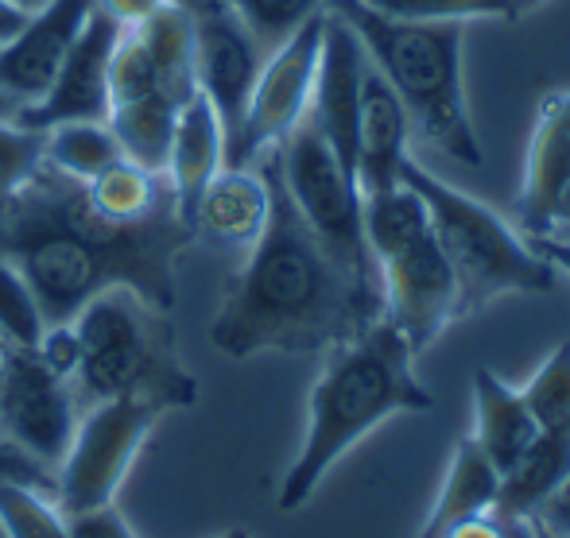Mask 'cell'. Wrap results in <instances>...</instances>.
Returning <instances> with one entry per match:
<instances>
[{
  "mask_svg": "<svg viewBox=\"0 0 570 538\" xmlns=\"http://www.w3.org/2000/svg\"><path fill=\"white\" fill-rule=\"evenodd\" d=\"M195 240L175 198L132 225L106 221L78 179L39 163L0 202V256L16 263L39 302L43 326L75 315L106 287H132L159 310L175 307V256Z\"/></svg>",
  "mask_w": 570,
  "mask_h": 538,
  "instance_id": "6da1fadb",
  "label": "cell"
},
{
  "mask_svg": "<svg viewBox=\"0 0 570 538\" xmlns=\"http://www.w3.org/2000/svg\"><path fill=\"white\" fill-rule=\"evenodd\" d=\"M256 167L268 179L272 213L222 299L210 341L233 360L331 352L384 318L381 279L353 271L315 237L279 182L276 151H264Z\"/></svg>",
  "mask_w": 570,
  "mask_h": 538,
  "instance_id": "7a4b0ae2",
  "label": "cell"
},
{
  "mask_svg": "<svg viewBox=\"0 0 570 538\" xmlns=\"http://www.w3.org/2000/svg\"><path fill=\"white\" fill-rule=\"evenodd\" d=\"M435 396L415 376V349L389 318L331 349L307 404V434L279 480L276 508L299 511L326 472L381 422L407 411H431Z\"/></svg>",
  "mask_w": 570,
  "mask_h": 538,
  "instance_id": "3957f363",
  "label": "cell"
},
{
  "mask_svg": "<svg viewBox=\"0 0 570 538\" xmlns=\"http://www.w3.org/2000/svg\"><path fill=\"white\" fill-rule=\"evenodd\" d=\"M365 47L376 74L396 90L400 106L407 109L412 132H420L431 148L451 156L454 163L481 167L478 128L465 106L462 47L465 23H407L365 8L361 0H326Z\"/></svg>",
  "mask_w": 570,
  "mask_h": 538,
  "instance_id": "277c9868",
  "label": "cell"
},
{
  "mask_svg": "<svg viewBox=\"0 0 570 538\" xmlns=\"http://www.w3.org/2000/svg\"><path fill=\"white\" fill-rule=\"evenodd\" d=\"M82 357L75 368L78 404L106 399H144L159 411L198 404V380L179 365L167 310L140 291L117 283L94 295L75 315Z\"/></svg>",
  "mask_w": 570,
  "mask_h": 538,
  "instance_id": "5b68a950",
  "label": "cell"
},
{
  "mask_svg": "<svg viewBox=\"0 0 570 538\" xmlns=\"http://www.w3.org/2000/svg\"><path fill=\"white\" fill-rule=\"evenodd\" d=\"M400 182L412 187L428 206L431 232L458 287V322L504 295H543L556 287V268L485 202L462 195L412 156L400 171Z\"/></svg>",
  "mask_w": 570,
  "mask_h": 538,
  "instance_id": "8992f818",
  "label": "cell"
},
{
  "mask_svg": "<svg viewBox=\"0 0 570 538\" xmlns=\"http://www.w3.org/2000/svg\"><path fill=\"white\" fill-rule=\"evenodd\" d=\"M361 225L365 245L381 276L384 318L407 337L420 357L428 345L458 322V287L443 248L431 232L428 206L412 187L361 195Z\"/></svg>",
  "mask_w": 570,
  "mask_h": 538,
  "instance_id": "52a82bcc",
  "label": "cell"
},
{
  "mask_svg": "<svg viewBox=\"0 0 570 538\" xmlns=\"http://www.w3.org/2000/svg\"><path fill=\"white\" fill-rule=\"evenodd\" d=\"M272 151H276L279 182H284L287 198L303 221L315 229V237L353 271L381 279L365 245V225H361V187L334 156L326 136L318 132L315 117L307 112Z\"/></svg>",
  "mask_w": 570,
  "mask_h": 538,
  "instance_id": "ba28073f",
  "label": "cell"
},
{
  "mask_svg": "<svg viewBox=\"0 0 570 538\" xmlns=\"http://www.w3.org/2000/svg\"><path fill=\"white\" fill-rule=\"evenodd\" d=\"M164 415L167 411L144 399H106L82 407L67 457L55 469V504L62 516L114 504L144 441Z\"/></svg>",
  "mask_w": 570,
  "mask_h": 538,
  "instance_id": "9c48e42d",
  "label": "cell"
},
{
  "mask_svg": "<svg viewBox=\"0 0 570 538\" xmlns=\"http://www.w3.org/2000/svg\"><path fill=\"white\" fill-rule=\"evenodd\" d=\"M323 20L326 8L264 54L245 120L226 143V167H253L264 151L279 148V140L307 117L318 74V51H323Z\"/></svg>",
  "mask_w": 570,
  "mask_h": 538,
  "instance_id": "30bf717a",
  "label": "cell"
},
{
  "mask_svg": "<svg viewBox=\"0 0 570 538\" xmlns=\"http://www.w3.org/2000/svg\"><path fill=\"white\" fill-rule=\"evenodd\" d=\"M82 404L70 380L39 360L36 349L4 345L0 357V438L20 446L47 469L67 457Z\"/></svg>",
  "mask_w": 570,
  "mask_h": 538,
  "instance_id": "8fae6325",
  "label": "cell"
},
{
  "mask_svg": "<svg viewBox=\"0 0 570 538\" xmlns=\"http://www.w3.org/2000/svg\"><path fill=\"white\" fill-rule=\"evenodd\" d=\"M190 12L195 23V82L198 93L218 112L226 143L237 136L245 120L248 98H253L256 74L264 67V47L253 31L240 23L229 0H198Z\"/></svg>",
  "mask_w": 570,
  "mask_h": 538,
  "instance_id": "7c38bea8",
  "label": "cell"
},
{
  "mask_svg": "<svg viewBox=\"0 0 570 538\" xmlns=\"http://www.w3.org/2000/svg\"><path fill=\"white\" fill-rule=\"evenodd\" d=\"M120 31L125 28L94 4L90 20L78 31L51 90L36 106L20 109L16 120L28 128H39V132L59 124H78V120H109V62H114Z\"/></svg>",
  "mask_w": 570,
  "mask_h": 538,
  "instance_id": "4fadbf2b",
  "label": "cell"
},
{
  "mask_svg": "<svg viewBox=\"0 0 570 538\" xmlns=\"http://www.w3.org/2000/svg\"><path fill=\"white\" fill-rule=\"evenodd\" d=\"M368 54L357 31L326 8L323 20V51H318L315 93H311V117L318 132L342 159L345 171L357 179V120H361V86H365Z\"/></svg>",
  "mask_w": 570,
  "mask_h": 538,
  "instance_id": "5bb4252c",
  "label": "cell"
},
{
  "mask_svg": "<svg viewBox=\"0 0 570 538\" xmlns=\"http://www.w3.org/2000/svg\"><path fill=\"white\" fill-rule=\"evenodd\" d=\"M90 12L94 0H47L43 8L28 16V23L8 43H0V90L16 106H36L51 90L55 74L67 62Z\"/></svg>",
  "mask_w": 570,
  "mask_h": 538,
  "instance_id": "9a60e30c",
  "label": "cell"
},
{
  "mask_svg": "<svg viewBox=\"0 0 570 538\" xmlns=\"http://www.w3.org/2000/svg\"><path fill=\"white\" fill-rule=\"evenodd\" d=\"M570 182V90L548 93L540 101L524 156V179L517 195V217L528 237L548 232V217L556 198Z\"/></svg>",
  "mask_w": 570,
  "mask_h": 538,
  "instance_id": "2e32d148",
  "label": "cell"
},
{
  "mask_svg": "<svg viewBox=\"0 0 570 538\" xmlns=\"http://www.w3.org/2000/svg\"><path fill=\"white\" fill-rule=\"evenodd\" d=\"M272 213V190L261 167H222L190 210V232L214 248H253Z\"/></svg>",
  "mask_w": 570,
  "mask_h": 538,
  "instance_id": "e0dca14e",
  "label": "cell"
},
{
  "mask_svg": "<svg viewBox=\"0 0 570 538\" xmlns=\"http://www.w3.org/2000/svg\"><path fill=\"white\" fill-rule=\"evenodd\" d=\"M412 143V120L400 106L396 90L376 74L368 62L365 86H361V120H357V187L361 195L400 187V171L407 163Z\"/></svg>",
  "mask_w": 570,
  "mask_h": 538,
  "instance_id": "ac0fdd59",
  "label": "cell"
},
{
  "mask_svg": "<svg viewBox=\"0 0 570 538\" xmlns=\"http://www.w3.org/2000/svg\"><path fill=\"white\" fill-rule=\"evenodd\" d=\"M226 167V132H222L218 112L210 109V101L203 93L187 101L175 117V136L171 151H167V190L175 198L183 225L190 229V210H195L203 187L214 175Z\"/></svg>",
  "mask_w": 570,
  "mask_h": 538,
  "instance_id": "d6986e66",
  "label": "cell"
},
{
  "mask_svg": "<svg viewBox=\"0 0 570 538\" xmlns=\"http://www.w3.org/2000/svg\"><path fill=\"white\" fill-rule=\"evenodd\" d=\"M535 438H540V422L528 411L520 388L504 383L489 368H478L473 372V441L485 449L497 472L504 477Z\"/></svg>",
  "mask_w": 570,
  "mask_h": 538,
  "instance_id": "ffe728a7",
  "label": "cell"
},
{
  "mask_svg": "<svg viewBox=\"0 0 570 538\" xmlns=\"http://www.w3.org/2000/svg\"><path fill=\"white\" fill-rule=\"evenodd\" d=\"M497 492H501V472H497V465L489 461L485 449H481L470 434V438L458 441L451 469H446L443 488H439L435 508H431L420 538H446L458 524L493 511Z\"/></svg>",
  "mask_w": 570,
  "mask_h": 538,
  "instance_id": "44dd1931",
  "label": "cell"
},
{
  "mask_svg": "<svg viewBox=\"0 0 570 538\" xmlns=\"http://www.w3.org/2000/svg\"><path fill=\"white\" fill-rule=\"evenodd\" d=\"M567 472H570V438L567 434L540 430V438L501 477V492H497L493 511L504 519H532Z\"/></svg>",
  "mask_w": 570,
  "mask_h": 538,
  "instance_id": "7402d4cb",
  "label": "cell"
},
{
  "mask_svg": "<svg viewBox=\"0 0 570 538\" xmlns=\"http://www.w3.org/2000/svg\"><path fill=\"white\" fill-rule=\"evenodd\" d=\"M140 39L156 62V78L175 106H187L198 93L195 82V23L183 4H164L151 20H144Z\"/></svg>",
  "mask_w": 570,
  "mask_h": 538,
  "instance_id": "603a6c76",
  "label": "cell"
},
{
  "mask_svg": "<svg viewBox=\"0 0 570 538\" xmlns=\"http://www.w3.org/2000/svg\"><path fill=\"white\" fill-rule=\"evenodd\" d=\"M179 109L183 106H175L164 93H148V98H136L109 109V128H114L125 159H132L136 167H144L151 175H164Z\"/></svg>",
  "mask_w": 570,
  "mask_h": 538,
  "instance_id": "cb8c5ba5",
  "label": "cell"
},
{
  "mask_svg": "<svg viewBox=\"0 0 570 538\" xmlns=\"http://www.w3.org/2000/svg\"><path fill=\"white\" fill-rule=\"evenodd\" d=\"M159 179H164V175L144 171L132 159H117V163H109L101 175H94L90 182H82V190H86V202L106 217V221L132 225V221L151 217L164 202H171V190H167V198H164Z\"/></svg>",
  "mask_w": 570,
  "mask_h": 538,
  "instance_id": "d4e9b609",
  "label": "cell"
},
{
  "mask_svg": "<svg viewBox=\"0 0 570 538\" xmlns=\"http://www.w3.org/2000/svg\"><path fill=\"white\" fill-rule=\"evenodd\" d=\"M43 159L62 171L67 179L90 182L94 175H101L109 163L125 159L109 120H78V124H59L47 128Z\"/></svg>",
  "mask_w": 570,
  "mask_h": 538,
  "instance_id": "484cf974",
  "label": "cell"
},
{
  "mask_svg": "<svg viewBox=\"0 0 570 538\" xmlns=\"http://www.w3.org/2000/svg\"><path fill=\"white\" fill-rule=\"evenodd\" d=\"M528 411L535 415L543 434H567L570 438V341L559 345L548 360L520 388Z\"/></svg>",
  "mask_w": 570,
  "mask_h": 538,
  "instance_id": "4316f807",
  "label": "cell"
},
{
  "mask_svg": "<svg viewBox=\"0 0 570 538\" xmlns=\"http://www.w3.org/2000/svg\"><path fill=\"white\" fill-rule=\"evenodd\" d=\"M0 524L12 538H70L55 496L31 485H0Z\"/></svg>",
  "mask_w": 570,
  "mask_h": 538,
  "instance_id": "83f0119b",
  "label": "cell"
},
{
  "mask_svg": "<svg viewBox=\"0 0 570 538\" xmlns=\"http://www.w3.org/2000/svg\"><path fill=\"white\" fill-rule=\"evenodd\" d=\"M365 8L407 23H470L512 20L509 0H361Z\"/></svg>",
  "mask_w": 570,
  "mask_h": 538,
  "instance_id": "f1b7e54d",
  "label": "cell"
},
{
  "mask_svg": "<svg viewBox=\"0 0 570 538\" xmlns=\"http://www.w3.org/2000/svg\"><path fill=\"white\" fill-rule=\"evenodd\" d=\"M229 8L240 16L248 31L256 36V43L264 51L279 47L292 36L299 23H307L315 12H323L326 0H229Z\"/></svg>",
  "mask_w": 570,
  "mask_h": 538,
  "instance_id": "f546056e",
  "label": "cell"
},
{
  "mask_svg": "<svg viewBox=\"0 0 570 538\" xmlns=\"http://www.w3.org/2000/svg\"><path fill=\"white\" fill-rule=\"evenodd\" d=\"M39 333H43V315L36 295L28 279L16 271V263L0 256V337L20 349H36Z\"/></svg>",
  "mask_w": 570,
  "mask_h": 538,
  "instance_id": "4dcf8cb0",
  "label": "cell"
},
{
  "mask_svg": "<svg viewBox=\"0 0 570 538\" xmlns=\"http://www.w3.org/2000/svg\"><path fill=\"white\" fill-rule=\"evenodd\" d=\"M43 143L47 132L28 128L20 120H0V202L12 190H20L31 179L39 163H43Z\"/></svg>",
  "mask_w": 570,
  "mask_h": 538,
  "instance_id": "1f68e13d",
  "label": "cell"
},
{
  "mask_svg": "<svg viewBox=\"0 0 570 538\" xmlns=\"http://www.w3.org/2000/svg\"><path fill=\"white\" fill-rule=\"evenodd\" d=\"M36 352L51 372H59L62 380L75 383V368H78V357H82V345H78V333H75V322H59V326H43L36 341Z\"/></svg>",
  "mask_w": 570,
  "mask_h": 538,
  "instance_id": "d6a6232c",
  "label": "cell"
},
{
  "mask_svg": "<svg viewBox=\"0 0 570 538\" xmlns=\"http://www.w3.org/2000/svg\"><path fill=\"white\" fill-rule=\"evenodd\" d=\"M0 485H31L55 496V469H47L36 457L23 454L20 446L0 438Z\"/></svg>",
  "mask_w": 570,
  "mask_h": 538,
  "instance_id": "836d02e7",
  "label": "cell"
},
{
  "mask_svg": "<svg viewBox=\"0 0 570 538\" xmlns=\"http://www.w3.org/2000/svg\"><path fill=\"white\" fill-rule=\"evenodd\" d=\"M67 527H70V538H136L128 519L117 511V504L75 511V516H67Z\"/></svg>",
  "mask_w": 570,
  "mask_h": 538,
  "instance_id": "e575fe53",
  "label": "cell"
},
{
  "mask_svg": "<svg viewBox=\"0 0 570 538\" xmlns=\"http://www.w3.org/2000/svg\"><path fill=\"white\" fill-rule=\"evenodd\" d=\"M532 519L556 538H570V472L559 480V488L540 504V511Z\"/></svg>",
  "mask_w": 570,
  "mask_h": 538,
  "instance_id": "d590c367",
  "label": "cell"
},
{
  "mask_svg": "<svg viewBox=\"0 0 570 538\" xmlns=\"http://www.w3.org/2000/svg\"><path fill=\"white\" fill-rule=\"evenodd\" d=\"M94 4L128 31V28H140L144 20H151V16L164 4H171V0H94Z\"/></svg>",
  "mask_w": 570,
  "mask_h": 538,
  "instance_id": "8d00e7d4",
  "label": "cell"
},
{
  "mask_svg": "<svg viewBox=\"0 0 570 538\" xmlns=\"http://www.w3.org/2000/svg\"><path fill=\"white\" fill-rule=\"evenodd\" d=\"M528 240H532V248L551 263V268L563 271L570 279V237H528Z\"/></svg>",
  "mask_w": 570,
  "mask_h": 538,
  "instance_id": "74e56055",
  "label": "cell"
},
{
  "mask_svg": "<svg viewBox=\"0 0 570 538\" xmlns=\"http://www.w3.org/2000/svg\"><path fill=\"white\" fill-rule=\"evenodd\" d=\"M31 12H23L20 4H12V0H0V43H8V39L16 36V31L28 23Z\"/></svg>",
  "mask_w": 570,
  "mask_h": 538,
  "instance_id": "f35d334b",
  "label": "cell"
},
{
  "mask_svg": "<svg viewBox=\"0 0 570 538\" xmlns=\"http://www.w3.org/2000/svg\"><path fill=\"white\" fill-rule=\"evenodd\" d=\"M16 117H20V106H16L4 90H0V120H16Z\"/></svg>",
  "mask_w": 570,
  "mask_h": 538,
  "instance_id": "ab89813d",
  "label": "cell"
},
{
  "mask_svg": "<svg viewBox=\"0 0 570 538\" xmlns=\"http://www.w3.org/2000/svg\"><path fill=\"white\" fill-rule=\"evenodd\" d=\"M548 0H509L512 16H524V12H535V8H543Z\"/></svg>",
  "mask_w": 570,
  "mask_h": 538,
  "instance_id": "60d3db41",
  "label": "cell"
},
{
  "mask_svg": "<svg viewBox=\"0 0 570 538\" xmlns=\"http://www.w3.org/2000/svg\"><path fill=\"white\" fill-rule=\"evenodd\" d=\"M12 4H20V8H23V12H36V8H43V4H47V0H12Z\"/></svg>",
  "mask_w": 570,
  "mask_h": 538,
  "instance_id": "b9f144b4",
  "label": "cell"
},
{
  "mask_svg": "<svg viewBox=\"0 0 570 538\" xmlns=\"http://www.w3.org/2000/svg\"><path fill=\"white\" fill-rule=\"evenodd\" d=\"M222 538H248V531H240V527H233V531H226Z\"/></svg>",
  "mask_w": 570,
  "mask_h": 538,
  "instance_id": "7bdbcfd3",
  "label": "cell"
},
{
  "mask_svg": "<svg viewBox=\"0 0 570 538\" xmlns=\"http://www.w3.org/2000/svg\"><path fill=\"white\" fill-rule=\"evenodd\" d=\"M171 4H183V8H195L198 0H171Z\"/></svg>",
  "mask_w": 570,
  "mask_h": 538,
  "instance_id": "ee69618b",
  "label": "cell"
},
{
  "mask_svg": "<svg viewBox=\"0 0 570 538\" xmlns=\"http://www.w3.org/2000/svg\"><path fill=\"white\" fill-rule=\"evenodd\" d=\"M0 538H12V535H8V531H4V524H0Z\"/></svg>",
  "mask_w": 570,
  "mask_h": 538,
  "instance_id": "f6af8a7d",
  "label": "cell"
},
{
  "mask_svg": "<svg viewBox=\"0 0 570 538\" xmlns=\"http://www.w3.org/2000/svg\"><path fill=\"white\" fill-rule=\"evenodd\" d=\"M4 345H8V341H4V337H0V357H4Z\"/></svg>",
  "mask_w": 570,
  "mask_h": 538,
  "instance_id": "bcb514c9",
  "label": "cell"
},
{
  "mask_svg": "<svg viewBox=\"0 0 570 538\" xmlns=\"http://www.w3.org/2000/svg\"><path fill=\"white\" fill-rule=\"evenodd\" d=\"M532 531H535V538H543V531H540V527H535V524H532Z\"/></svg>",
  "mask_w": 570,
  "mask_h": 538,
  "instance_id": "7dc6e473",
  "label": "cell"
}]
</instances>
